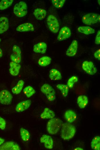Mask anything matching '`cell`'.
Returning <instances> with one entry per match:
<instances>
[{
	"instance_id": "cell-12",
	"label": "cell",
	"mask_w": 100,
	"mask_h": 150,
	"mask_svg": "<svg viewBox=\"0 0 100 150\" xmlns=\"http://www.w3.org/2000/svg\"><path fill=\"white\" fill-rule=\"evenodd\" d=\"M41 143L44 144L45 148L51 149L53 148V142L52 137L47 134L43 135L40 139Z\"/></svg>"
},
{
	"instance_id": "cell-9",
	"label": "cell",
	"mask_w": 100,
	"mask_h": 150,
	"mask_svg": "<svg viewBox=\"0 0 100 150\" xmlns=\"http://www.w3.org/2000/svg\"><path fill=\"white\" fill-rule=\"evenodd\" d=\"M70 29L67 26L63 27L60 29L57 38L58 41H62L69 38L71 35Z\"/></svg>"
},
{
	"instance_id": "cell-6",
	"label": "cell",
	"mask_w": 100,
	"mask_h": 150,
	"mask_svg": "<svg viewBox=\"0 0 100 150\" xmlns=\"http://www.w3.org/2000/svg\"><path fill=\"white\" fill-rule=\"evenodd\" d=\"M47 22L51 32L54 33L58 32L59 29V25L58 20L55 16L52 14L49 15L47 18Z\"/></svg>"
},
{
	"instance_id": "cell-8",
	"label": "cell",
	"mask_w": 100,
	"mask_h": 150,
	"mask_svg": "<svg viewBox=\"0 0 100 150\" xmlns=\"http://www.w3.org/2000/svg\"><path fill=\"white\" fill-rule=\"evenodd\" d=\"M83 70L90 75L95 74L97 72V69L94 63L91 61H85L82 64Z\"/></svg>"
},
{
	"instance_id": "cell-37",
	"label": "cell",
	"mask_w": 100,
	"mask_h": 150,
	"mask_svg": "<svg viewBox=\"0 0 100 150\" xmlns=\"http://www.w3.org/2000/svg\"><path fill=\"white\" fill-rule=\"evenodd\" d=\"M5 141V140L4 139L0 137V146Z\"/></svg>"
},
{
	"instance_id": "cell-20",
	"label": "cell",
	"mask_w": 100,
	"mask_h": 150,
	"mask_svg": "<svg viewBox=\"0 0 100 150\" xmlns=\"http://www.w3.org/2000/svg\"><path fill=\"white\" fill-rule=\"evenodd\" d=\"M47 14L46 10L44 9L37 8L35 9L33 14L35 18L37 20H42L45 17Z\"/></svg>"
},
{
	"instance_id": "cell-32",
	"label": "cell",
	"mask_w": 100,
	"mask_h": 150,
	"mask_svg": "<svg viewBox=\"0 0 100 150\" xmlns=\"http://www.w3.org/2000/svg\"><path fill=\"white\" fill-rule=\"evenodd\" d=\"M78 79L77 76H72L68 79L67 85L69 88H72L73 87L74 84L78 81Z\"/></svg>"
},
{
	"instance_id": "cell-13",
	"label": "cell",
	"mask_w": 100,
	"mask_h": 150,
	"mask_svg": "<svg viewBox=\"0 0 100 150\" xmlns=\"http://www.w3.org/2000/svg\"><path fill=\"white\" fill-rule=\"evenodd\" d=\"M19 145L16 142L9 141L4 143L0 146V150H20Z\"/></svg>"
},
{
	"instance_id": "cell-1",
	"label": "cell",
	"mask_w": 100,
	"mask_h": 150,
	"mask_svg": "<svg viewBox=\"0 0 100 150\" xmlns=\"http://www.w3.org/2000/svg\"><path fill=\"white\" fill-rule=\"evenodd\" d=\"M61 128V136L64 140H69L71 139L75 135L76 127L70 123H62Z\"/></svg>"
},
{
	"instance_id": "cell-16",
	"label": "cell",
	"mask_w": 100,
	"mask_h": 150,
	"mask_svg": "<svg viewBox=\"0 0 100 150\" xmlns=\"http://www.w3.org/2000/svg\"><path fill=\"white\" fill-rule=\"evenodd\" d=\"M47 45L44 42H40L34 44L33 50L35 53L41 54L45 53L47 50Z\"/></svg>"
},
{
	"instance_id": "cell-39",
	"label": "cell",
	"mask_w": 100,
	"mask_h": 150,
	"mask_svg": "<svg viewBox=\"0 0 100 150\" xmlns=\"http://www.w3.org/2000/svg\"><path fill=\"white\" fill-rule=\"evenodd\" d=\"M3 53L2 49L0 48V58H1L3 55Z\"/></svg>"
},
{
	"instance_id": "cell-36",
	"label": "cell",
	"mask_w": 100,
	"mask_h": 150,
	"mask_svg": "<svg viewBox=\"0 0 100 150\" xmlns=\"http://www.w3.org/2000/svg\"><path fill=\"white\" fill-rule=\"evenodd\" d=\"M95 57L100 61V49H99L96 50L94 53Z\"/></svg>"
},
{
	"instance_id": "cell-31",
	"label": "cell",
	"mask_w": 100,
	"mask_h": 150,
	"mask_svg": "<svg viewBox=\"0 0 100 150\" xmlns=\"http://www.w3.org/2000/svg\"><path fill=\"white\" fill-rule=\"evenodd\" d=\"M13 0H2L0 1V10H3L10 7L13 3Z\"/></svg>"
},
{
	"instance_id": "cell-27",
	"label": "cell",
	"mask_w": 100,
	"mask_h": 150,
	"mask_svg": "<svg viewBox=\"0 0 100 150\" xmlns=\"http://www.w3.org/2000/svg\"><path fill=\"white\" fill-rule=\"evenodd\" d=\"M51 61V58L48 56H44L38 60V63L41 67H45L49 65Z\"/></svg>"
},
{
	"instance_id": "cell-40",
	"label": "cell",
	"mask_w": 100,
	"mask_h": 150,
	"mask_svg": "<svg viewBox=\"0 0 100 150\" xmlns=\"http://www.w3.org/2000/svg\"><path fill=\"white\" fill-rule=\"evenodd\" d=\"M98 3L99 5H100V0H98Z\"/></svg>"
},
{
	"instance_id": "cell-33",
	"label": "cell",
	"mask_w": 100,
	"mask_h": 150,
	"mask_svg": "<svg viewBox=\"0 0 100 150\" xmlns=\"http://www.w3.org/2000/svg\"><path fill=\"white\" fill-rule=\"evenodd\" d=\"M66 0H52V3L53 5L56 8L60 9L64 5Z\"/></svg>"
},
{
	"instance_id": "cell-26",
	"label": "cell",
	"mask_w": 100,
	"mask_h": 150,
	"mask_svg": "<svg viewBox=\"0 0 100 150\" xmlns=\"http://www.w3.org/2000/svg\"><path fill=\"white\" fill-rule=\"evenodd\" d=\"M24 83V82L23 80H19L16 85L12 88V93L15 95L19 94L22 89Z\"/></svg>"
},
{
	"instance_id": "cell-2",
	"label": "cell",
	"mask_w": 100,
	"mask_h": 150,
	"mask_svg": "<svg viewBox=\"0 0 100 150\" xmlns=\"http://www.w3.org/2000/svg\"><path fill=\"white\" fill-rule=\"evenodd\" d=\"M62 121L57 118L50 119L47 125V130L48 133L51 134L57 133L61 128Z\"/></svg>"
},
{
	"instance_id": "cell-18",
	"label": "cell",
	"mask_w": 100,
	"mask_h": 150,
	"mask_svg": "<svg viewBox=\"0 0 100 150\" xmlns=\"http://www.w3.org/2000/svg\"><path fill=\"white\" fill-rule=\"evenodd\" d=\"M9 22L7 18L5 16L0 18V34H2L9 29Z\"/></svg>"
},
{
	"instance_id": "cell-35",
	"label": "cell",
	"mask_w": 100,
	"mask_h": 150,
	"mask_svg": "<svg viewBox=\"0 0 100 150\" xmlns=\"http://www.w3.org/2000/svg\"><path fill=\"white\" fill-rule=\"evenodd\" d=\"M95 43L97 45L100 44V30H98L97 31L95 40Z\"/></svg>"
},
{
	"instance_id": "cell-22",
	"label": "cell",
	"mask_w": 100,
	"mask_h": 150,
	"mask_svg": "<svg viewBox=\"0 0 100 150\" xmlns=\"http://www.w3.org/2000/svg\"><path fill=\"white\" fill-rule=\"evenodd\" d=\"M49 77L52 80H57L62 79V76L61 73L57 70L53 68L49 72Z\"/></svg>"
},
{
	"instance_id": "cell-17",
	"label": "cell",
	"mask_w": 100,
	"mask_h": 150,
	"mask_svg": "<svg viewBox=\"0 0 100 150\" xmlns=\"http://www.w3.org/2000/svg\"><path fill=\"white\" fill-rule=\"evenodd\" d=\"M16 29L19 32L33 31H34V28L31 23L26 22L19 25L17 27Z\"/></svg>"
},
{
	"instance_id": "cell-29",
	"label": "cell",
	"mask_w": 100,
	"mask_h": 150,
	"mask_svg": "<svg viewBox=\"0 0 100 150\" xmlns=\"http://www.w3.org/2000/svg\"><path fill=\"white\" fill-rule=\"evenodd\" d=\"M23 92L26 96L29 98L35 93L36 91L32 86H28L24 89Z\"/></svg>"
},
{
	"instance_id": "cell-5",
	"label": "cell",
	"mask_w": 100,
	"mask_h": 150,
	"mask_svg": "<svg viewBox=\"0 0 100 150\" xmlns=\"http://www.w3.org/2000/svg\"><path fill=\"white\" fill-rule=\"evenodd\" d=\"M42 92L45 95L50 101H54L56 98V93L53 87L48 84H44L41 88Z\"/></svg>"
},
{
	"instance_id": "cell-3",
	"label": "cell",
	"mask_w": 100,
	"mask_h": 150,
	"mask_svg": "<svg viewBox=\"0 0 100 150\" xmlns=\"http://www.w3.org/2000/svg\"><path fill=\"white\" fill-rule=\"evenodd\" d=\"M82 20V22L85 24L92 25L100 22V15L96 13H88L83 16Z\"/></svg>"
},
{
	"instance_id": "cell-7",
	"label": "cell",
	"mask_w": 100,
	"mask_h": 150,
	"mask_svg": "<svg viewBox=\"0 0 100 150\" xmlns=\"http://www.w3.org/2000/svg\"><path fill=\"white\" fill-rule=\"evenodd\" d=\"M13 96L11 93L6 90L0 92V103L3 105H8L11 104Z\"/></svg>"
},
{
	"instance_id": "cell-21",
	"label": "cell",
	"mask_w": 100,
	"mask_h": 150,
	"mask_svg": "<svg viewBox=\"0 0 100 150\" xmlns=\"http://www.w3.org/2000/svg\"><path fill=\"white\" fill-rule=\"evenodd\" d=\"M88 98L85 95H79L77 99V103L79 107L81 109L85 108L88 104Z\"/></svg>"
},
{
	"instance_id": "cell-25",
	"label": "cell",
	"mask_w": 100,
	"mask_h": 150,
	"mask_svg": "<svg viewBox=\"0 0 100 150\" xmlns=\"http://www.w3.org/2000/svg\"><path fill=\"white\" fill-rule=\"evenodd\" d=\"M91 146L93 149L100 150V137L99 136H96L93 138L91 143Z\"/></svg>"
},
{
	"instance_id": "cell-30",
	"label": "cell",
	"mask_w": 100,
	"mask_h": 150,
	"mask_svg": "<svg viewBox=\"0 0 100 150\" xmlns=\"http://www.w3.org/2000/svg\"><path fill=\"white\" fill-rule=\"evenodd\" d=\"M20 132L21 138L23 141H26L29 139L30 133L27 130L22 127L20 129Z\"/></svg>"
},
{
	"instance_id": "cell-14",
	"label": "cell",
	"mask_w": 100,
	"mask_h": 150,
	"mask_svg": "<svg viewBox=\"0 0 100 150\" xmlns=\"http://www.w3.org/2000/svg\"><path fill=\"white\" fill-rule=\"evenodd\" d=\"M30 100H24L19 102L16 107V110L18 112H22L28 109L31 104Z\"/></svg>"
},
{
	"instance_id": "cell-15",
	"label": "cell",
	"mask_w": 100,
	"mask_h": 150,
	"mask_svg": "<svg viewBox=\"0 0 100 150\" xmlns=\"http://www.w3.org/2000/svg\"><path fill=\"white\" fill-rule=\"evenodd\" d=\"M9 66V71L10 74L14 76L18 75L21 68V65L19 63L11 61L10 63Z\"/></svg>"
},
{
	"instance_id": "cell-4",
	"label": "cell",
	"mask_w": 100,
	"mask_h": 150,
	"mask_svg": "<svg viewBox=\"0 0 100 150\" xmlns=\"http://www.w3.org/2000/svg\"><path fill=\"white\" fill-rule=\"evenodd\" d=\"M13 12L16 16L22 17L27 13V6L26 3L24 1H21L16 4L14 6Z\"/></svg>"
},
{
	"instance_id": "cell-10",
	"label": "cell",
	"mask_w": 100,
	"mask_h": 150,
	"mask_svg": "<svg viewBox=\"0 0 100 150\" xmlns=\"http://www.w3.org/2000/svg\"><path fill=\"white\" fill-rule=\"evenodd\" d=\"M13 53L10 55V59L12 61L19 63L21 60V51L20 48L17 45L13 47Z\"/></svg>"
},
{
	"instance_id": "cell-19",
	"label": "cell",
	"mask_w": 100,
	"mask_h": 150,
	"mask_svg": "<svg viewBox=\"0 0 100 150\" xmlns=\"http://www.w3.org/2000/svg\"><path fill=\"white\" fill-rule=\"evenodd\" d=\"M77 116L75 112L72 110H66L64 113V117L69 123H71L76 119Z\"/></svg>"
},
{
	"instance_id": "cell-38",
	"label": "cell",
	"mask_w": 100,
	"mask_h": 150,
	"mask_svg": "<svg viewBox=\"0 0 100 150\" xmlns=\"http://www.w3.org/2000/svg\"><path fill=\"white\" fill-rule=\"evenodd\" d=\"M75 150H83V149L80 147H77L74 149Z\"/></svg>"
},
{
	"instance_id": "cell-41",
	"label": "cell",
	"mask_w": 100,
	"mask_h": 150,
	"mask_svg": "<svg viewBox=\"0 0 100 150\" xmlns=\"http://www.w3.org/2000/svg\"><path fill=\"white\" fill-rule=\"evenodd\" d=\"M1 39L0 38V42H1Z\"/></svg>"
},
{
	"instance_id": "cell-24",
	"label": "cell",
	"mask_w": 100,
	"mask_h": 150,
	"mask_svg": "<svg viewBox=\"0 0 100 150\" xmlns=\"http://www.w3.org/2000/svg\"><path fill=\"white\" fill-rule=\"evenodd\" d=\"M78 31L85 35H89L94 33L95 30L91 27L89 26H81L77 29Z\"/></svg>"
},
{
	"instance_id": "cell-11",
	"label": "cell",
	"mask_w": 100,
	"mask_h": 150,
	"mask_svg": "<svg viewBox=\"0 0 100 150\" xmlns=\"http://www.w3.org/2000/svg\"><path fill=\"white\" fill-rule=\"evenodd\" d=\"M78 46L77 41L73 40L66 52V55L70 57L74 56L76 54Z\"/></svg>"
},
{
	"instance_id": "cell-23",
	"label": "cell",
	"mask_w": 100,
	"mask_h": 150,
	"mask_svg": "<svg viewBox=\"0 0 100 150\" xmlns=\"http://www.w3.org/2000/svg\"><path fill=\"white\" fill-rule=\"evenodd\" d=\"M55 116V114L53 111L49 108H46L41 115L40 117L42 119H51L54 118Z\"/></svg>"
},
{
	"instance_id": "cell-34",
	"label": "cell",
	"mask_w": 100,
	"mask_h": 150,
	"mask_svg": "<svg viewBox=\"0 0 100 150\" xmlns=\"http://www.w3.org/2000/svg\"><path fill=\"white\" fill-rule=\"evenodd\" d=\"M6 124L5 121L0 116V129L2 130H4L5 128Z\"/></svg>"
},
{
	"instance_id": "cell-28",
	"label": "cell",
	"mask_w": 100,
	"mask_h": 150,
	"mask_svg": "<svg viewBox=\"0 0 100 150\" xmlns=\"http://www.w3.org/2000/svg\"><path fill=\"white\" fill-rule=\"evenodd\" d=\"M56 87L60 90L63 97H65L68 96L69 88L67 85L58 84L57 85Z\"/></svg>"
}]
</instances>
